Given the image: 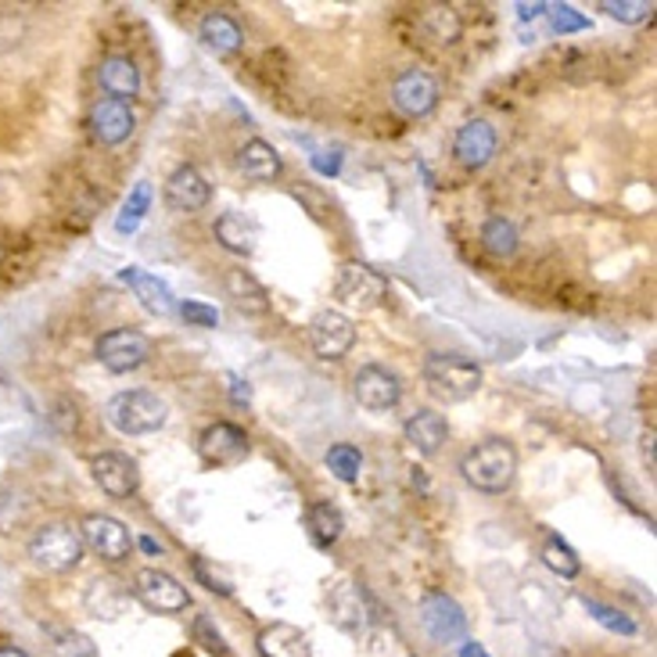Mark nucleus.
I'll list each match as a JSON object with an SVG mask.
<instances>
[{
  "mask_svg": "<svg viewBox=\"0 0 657 657\" xmlns=\"http://www.w3.org/2000/svg\"><path fill=\"white\" fill-rule=\"evenodd\" d=\"M460 474H463V482L478 492H489V496L507 492L518 474V450L503 439H486V442H478L474 450L463 453Z\"/></svg>",
  "mask_w": 657,
  "mask_h": 657,
  "instance_id": "f257e3e1",
  "label": "nucleus"
},
{
  "mask_svg": "<svg viewBox=\"0 0 657 657\" xmlns=\"http://www.w3.org/2000/svg\"><path fill=\"white\" fill-rule=\"evenodd\" d=\"M424 384L442 403H468L482 389V366L457 352H431L424 360Z\"/></svg>",
  "mask_w": 657,
  "mask_h": 657,
  "instance_id": "f03ea898",
  "label": "nucleus"
},
{
  "mask_svg": "<svg viewBox=\"0 0 657 657\" xmlns=\"http://www.w3.org/2000/svg\"><path fill=\"white\" fill-rule=\"evenodd\" d=\"M105 416L111 428L122 431V435H151V431H158L169 421V406H166V399H158L155 392L134 389V392L111 395L105 403Z\"/></svg>",
  "mask_w": 657,
  "mask_h": 657,
  "instance_id": "7ed1b4c3",
  "label": "nucleus"
},
{
  "mask_svg": "<svg viewBox=\"0 0 657 657\" xmlns=\"http://www.w3.org/2000/svg\"><path fill=\"white\" fill-rule=\"evenodd\" d=\"M29 557H33V565L43 571L66 575L84 560V539H79L76 528L61 521L43 524L33 532V539H29Z\"/></svg>",
  "mask_w": 657,
  "mask_h": 657,
  "instance_id": "20e7f679",
  "label": "nucleus"
},
{
  "mask_svg": "<svg viewBox=\"0 0 657 657\" xmlns=\"http://www.w3.org/2000/svg\"><path fill=\"white\" fill-rule=\"evenodd\" d=\"M94 352H98V363L105 366V371L130 374V371H137V366H144L151 360V342L134 327H116V331L101 334Z\"/></svg>",
  "mask_w": 657,
  "mask_h": 657,
  "instance_id": "39448f33",
  "label": "nucleus"
},
{
  "mask_svg": "<svg viewBox=\"0 0 657 657\" xmlns=\"http://www.w3.org/2000/svg\"><path fill=\"white\" fill-rule=\"evenodd\" d=\"M421 625H424V633L442 647H453V644H463V639H468V615H463V607L453 597H445V592H424Z\"/></svg>",
  "mask_w": 657,
  "mask_h": 657,
  "instance_id": "423d86ee",
  "label": "nucleus"
},
{
  "mask_svg": "<svg viewBox=\"0 0 657 657\" xmlns=\"http://www.w3.org/2000/svg\"><path fill=\"white\" fill-rule=\"evenodd\" d=\"M134 597L148 607V611H158V615H180L190 607L187 589L176 582L169 571H158V568H140L137 571Z\"/></svg>",
  "mask_w": 657,
  "mask_h": 657,
  "instance_id": "0eeeda50",
  "label": "nucleus"
},
{
  "mask_svg": "<svg viewBox=\"0 0 657 657\" xmlns=\"http://www.w3.org/2000/svg\"><path fill=\"white\" fill-rule=\"evenodd\" d=\"M79 539H84V547H90L101 560H108V565H119V560H126L134 550L130 528L108 514H87L84 524H79Z\"/></svg>",
  "mask_w": 657,
  "mask_h": 657,
  "instance_id": "6e6552de",
  "label": "nucleus"
},
{
  "mask_svg": "<svg viewBox=\"0 0 657 657\" xmlns=\"http://www.w3.org/2000/svg\"><path fill=\"white\" fill-rule=\"evenodd\" d=\"M352 395H356V403L371 413H384L392 410L399 399H403V381H399L395 371L381 363H366L352 377Z\"/></svg>",
  "mask_w": 657,
  "mask_h": 657,
  "instance_id": "1a4fd4ad",
  "label": "nucleus"
},
{
  "mask_svg": "<svg viewBox=\"0 0 657 657\" xmlns=\"http://www.w3.org/2000/svg\"><path fill=\"white\" fill-rule=\"evenodd\" d=\"M392 105L410 119L428 116V111L439 105V79L431 72H424V69L399 72L395 84H392Z\"/></svg>",
  "mask_w": 657,
  "mask_h": 657,
  "instance_id": "9d476101",
  "label": "nucleus"
},
{
  "mask_svg": "<svg viewBox=\"0 0 657 657\" xmlns=\"http://www.w3.org/2000/svg\"><path fill=\"white\" fill-rule=\"evenodd\" d=\"M310 342L320 360H342L349 356V349L356 345V327L352 320L339 310H324L313 316L310 324Z\"/></svg>",
  "mask_w": 657,
  "mask_h": 657,
  "instance_id": "9b49d317",
  "label": "nucleus"
},
{
  "mask_svg": "<svg viewBox=\"0 0 657 657\" xmlns=\"http://www.w3.org/2000/svg\"><path fill=\"white\" fill-rule=\"evenodd\" d=\"M198 457L208 468H234L248 457V435L231 421H219L202 431L198 439Z\"/></svg>",
  "mask_w": 657,
  "mask_h": 657,
  "instance_id": "f8f14e48",
  "label": "nucleus"
},
{
  "mask_svg": "<svg viewBox=\"0 0 657 657\" xmlns=\"http://www.w3.org/2000/svg\"><path fill=\"white\" fill-rule=\"evenodd\" d=\"M327 611H331V621L349 636L366 633V625H371V618H374L371 607H366L363 589L352 579H339L327 589Z\"/></svg>",
  "mask_w": 657,
  "mask_h": 657,
  "instance_id": "ddd939ff",
  "label": "nucleus"
},
{
  "mask_svg": "<svg viewBox=\"0 0 657 657\" xmlns=\"http://www.w3.org/2000/svg\"><path fill=\"white\" fill-rule=\"evenodd\" d=\"M334 292H339L342 302L356 310H374L381 306V298L389 295V281H384L377 269L363 266V263H349L342 266L339 284H334Z\"/></svg>",
  "mask_w": 657,
  "mask_h": 657,
  "instance_id": "4468645a",
  "label": "nucleus"
},
{
  "mask_svg": "<svg viewBox=\"0 0 657 657\" xmlns=\"http://www.w3.org/2000/svg\"><path fill=\"white\" fill-rule=\"evenodd\" d=\"M90 474L111 500H130L140 489V471L126 453H98L90 460Z\"/></svg>",
  "mask_w": 657,
  "mask_h": 657,
  "instance_id": "2eb2a0df",
  "label": "nucleus"
},
{
  "mask_svg": "<svg viewBox=\"0 0 657 657\" xmlns=\"http://www.w3.org/2000/svg\"><path fill=\"white\" fill-rule=\"evenodd\" d=\"M453 155H457V163L463 169H482L492 163V155H496V130H492V122L486 119H471V122H463L457 137H453Z\"/></svg>",
  "mask_w": 657,
  "mask_h": 657,
  "instance_id": "dca6fc26",
  "label": "nucleus"
},
{
  "mask_svg": "<svg viewBox=\"0 0 657 657\" xmlns=\"http://www.w3.org/2000/svg\"><path fill=\"white\" fill-rule=\"evenodd\" d=\"M208 198H213V187H208V180L195 166L173 169V176L166 180V205L173 213H180V216L198 213V208L208 205Z\"/></svg>",
  "mask_w": 657,
  "mask_h": 657,
  "instance_id": "f3484780",
  "label": "nucleus"
},
{
  "mask_svg": "<svg viewBox=\"0 0 657 657\" xmlns=\"http://www.w3.org/2000/svg\"><path fill=\"white\" fill-rule=\"evenodd\" d=\"M134 126H137L134 108L126 105V101L105 98V101H98V105L90 108V134L98 137L101 144H108V148H116V144L130 140Z\"/></svg>",
  "mask_w": 657,
  "mask_h": 657,
  "instance_id": "a211bd4d",
  "label": "nucleus"
},
{
  "mask_svg": "<svg viewBox=\"0 0 657 657\" xmlns=\"http://www.w3.org/2000/svg\"><path fill=\"white\" fill-rule=\"evenodd\" d=\"M119 281L134 287V295L140 298V306L148 310L151 316H173L176 313L173 292L155 274H144V269H137V266H126V269H119Z\"/></svg>",
  "mask_w": 657,
  "mask_h": 657,
  "instance_id": "6ab92c4d",
  "label": "nucleus"
},
{
  "mask_svg": "<svg viewBox=\"0 0 657 657\" xmlns=\"http://www.w3.org/2000/svg\"><path fill=\"white\" fill-rule=\"evenodd\" d=\"M255 647L263 657H310V636L292 621H274L255 636Z\"/></svg>",
  "mask_w": 657,
  "mask_h": 657,
  "instance_id": "aec40b11",
  "label": "nucleus"
},
{
  "mask_svg": "<svg viewBox=\"0 0 657 657\" xmlns=\"http://www.w3.org/2000/svg\"><path fill=\"white\" fill-rule=\"evenodd\" d=\"M98 79H101V87H105V94L111 101L130 105L140 94V69L134 66V58H126V55L105 58L101 69H98Z\"/></svg>",
  "mask_w": 657,
  "mask_h": 657,
  "instance_id": "412c9836",
  "label": "nucleus"
},
{
  "mask_svg": "<svg viewBox=\"0 0 657 657\" xmlns=\"http://www.w3.org/2000/svg\"><path fill=\"white\" fill-rule=\"evenodd\" d=\"M403 435L421 457H435L442 450L445 435H450V424H445V416L435 410H416L403 424Z\"/></svg>",
  "mask_w": 657,
  "mask_h": 657,
  "instance_id": "4be33fe9",
  "label": "nucleus"
},
{
  "mask_svg": "<svg viewBox=\"0 0 657 657\" xmlns=\"http://www.w3.org/2000/svg\"><path fill=\"white\" fill-rule=\"evenodd\" d=\"M237 169H242L248 180L255 184H266V180H277L281 176V155L274 144H266V140H248L242 151H237Z\"/></svg>",
  "mask_w": 657,
  "mask_h": 657,
  "instance_id": "5701e85b",
  "label": "nucleus"
},
{
  "mask_svg": "<svg viewBox=\"0 0 657 657\" xmlns=\"http://www.w3.org/2000/svg\"><path fill=\"white\" fill-rule=\"evenodd\" d=\"M87 611L94 618H105V621H116L122 611H126V604H130V589H126L119 579H94L87 586Z\"/></svg>",
  "mask_w": 657,
  "mask_h": 657,
  "instance_id": "b1692460",
  "label": "nucleus"
},
{
  "mask_svg": "<svg viewBox=\"0 0 657 657\" xmlns=\"http://www.w3.org/2000/svg\"><path fill=\"white\" fill-rule=\"evenodd\" d=\"M306 532H310V539H313V547H320V550H327V547H334V542L342 539V532H345V518H342V510L334 507V503H313L310 510H306Z\"/></svg>",
  "mask_w": 657,
  "mask_h": 657,
  "instance_id": "393cba45",
  "label": "nucleus"
},
{
  "mask_svg": "<svg viewBox=\"0 0 657 657\" xmlns=\"http://www.w3.org/2000/svg\"><path fill=\"white\" fill-rule=\"evenodd\" d=\"M202 40L213 47L216 55H234V51H242V43H245V33H242V26H237L231 14H205L202 19Z\"/></svg>",
  "mask_w": 657,
  "mask_h": 657,
  "instance_id": "a878e982",
  "label": "nucleus"
},
{
  "mask_svg": "<svg viewBox=\"0 0 657 657\" xmlns=\"http://www.w3.org/2000/svg\"><path fill=\"white\" fill-rule=\"evenodd\" d=\"M216 242L234 255H252L259 234H255V227L242 213H223L216 219Z\"/></svg>",
  "mask_w": 657,
  "mask_h": 657,
  "instance_id": "bb28decb",
  "label": "nucleus"
},
{
  "mask_svg": "<svg viewBox=\"0 0 657 657\" xmlns=\"http://www.w3.org/2000/svg\"><path fill=\"white\" fill-rule=\"evenodd\" d=\"M227 295L234 298V306L242 313H266L269 310L266 287L255 281L248 269H231L227 274Z\"/></svg>",
  "mask_w": 657,
  "mask_h": 657,
  "instance_id": "cd10ccee",
  "label": "nucleus"
},
{
  "mask_svg": "<svg viewBox=\"0 0 657 657\" xmlns=\"http://www.w3.org/2000/svg\"><path fill=\"white\" fill-rule=\"evenodd\" d=\"M482 245L496 259H510L518 252V227L503 216H492L482 227Z\"/></svg>",
  "mask_w": 657,
  "mask_h": 657,
  "instance_id": "c85d7f7f",
  "label": "nucleus"
},
{
  "mask_svg": "<svg viewBox=\"0 0 657 657\" xmlns=\"http://www.w3.org/2000/svg\"><path fill=\"white\" fill-rule=\"evenodd\" d=\"M539 557H542V565H547L553 575H560V579H575V575L582 571L579 553H575L560 536H550L547 542H542V553Z\"/></svg>",
  "mask_w": 657,
  "mask_h": 657,
  "instance_id": "c756f323",
  "label": "nucleus"
},
{
  "mask_svg": "<svg viewBox=\"0 0 657 657\" xmlns=\"http://www.w3.org/2000/svg\"><path fill=\"white\" fill-rule=\"evenodd\" d=\"M327 471L339 478V482L352 486V482H360V471H363V453L356 450V445H349V442H339V445H331L327 450Z\"/></svg>",
  "mask_w": 657,
  "mask_h": 657,
  "instance_id": "7c9ffc66",
  "label": "nucleus"
},
{
  "mask_svg": "<svg viewBox=\"0 0 657 657\" xmlns=\"http://www.w3.org/2000/svg\"><path fill=\"white\" fill-rule=\"evenodd\" d=\"M421 26H424V33L435 40V43H457L460 40V29H463L460 26V14L453 8H428Z\"/></svg>",
  "mask_w": 657,
  "mask_h": 657,
  "instance_id": "2f4dec72",
  "label": "nucleus"
},
{
  "mask_svg": "<svg viewBox=\"0 0 657 657\" xmlns=\"http://www.w3.org/2000/svg\"><path fill=\"white\" fill-rule=\"evenodd\" d=\"M148 208H151V184H137L134 195L122 202V213L116 216V231L134 234L144 223V216H148Z\"/></svg>",
  "mask_w": 657,
  "mask_h": 657,
  "instance_id": "473e14b6",
  "label": "nucleus"
},
{
  "mask_svg": "<svg viewBox=\"0 0 657 657\" xmlns=\"http://www.w3.org/2000/svg\"><path fill=\"white\" fill-rule=\"evenodd\" d=\"M51 657H98V647H94V639L84 633L58 629L55 644H51Z\"/></svg>",
  "mask_w": 657,
  "mask_h": 657,
  "instance_id": "72a5a7b5",
  "label": "nucleus"
},
{
  "mask_svg": "<svg viewBox=\"0 0 657 657\" xmlns=\"http://www.w3.org/2000/svg\"><path fill=\"white\" fill-rule=\"evenodd\" d=\"M600 11L611 14L615 22L639 26V22H647L650 14H654V4H650V0H604Z\"/></svg>",
  "mask_w": 657,
  "mask_h": 657,
  "instance_id": "f704fd0d",
  "label": "nucleus"
},
{
  "mask_svg": "<svg viewBox=\"0 0 657 657\" xmlns=\"http://www.w3.org/2000/svg\"><path fill=\"white\" fill-rule=\"evenodd\" d=\"M582 607L589 611V618L592 621H600L604 629H611V633H621V636H636V621L633 618H625L621 611H615V607H607V604H600V600H582Z\"/></svg>",
  "mask_w": 657,
  "mask_h": 657,
  "instance_id": "c9c22d12",
  "label": "nucleus"
},
{
  "mask_svg": "<svg viewBox=\"0 0 657 657\" xmlns=\"http://www.w3.org/2000/svg\"><path fill=\"white\" fill-rule=\"evenodd\" d=\"M190 568H195L198 582H202L208 592H219V597H231V592H234V579H231V575L223 571V568H213L205 557H195V565H190Z\"/></svg>",
  "mask_w": 657,
  "mask_h": 657,
  "instance_id": "e433bc0d",
  "label": "nucleus"
},
{
  "mask_svg": "<svg viewBox=\"0 0 657 657\" xmlns=\"http://www.w3.org/2000/svg\"><path fill=\"white\" fill-rule=\"evenodd\" d=\"M547 14H550V29H553V33H560V37H565V33H579V29L589 26L586 14H579L571 4H550Z\"/></svg>",
  "mask_w": 657,
  "mask_h": 657,
  "instance_id": "4c0bfd02",
  "label": "nucleus"
},
{
  "mask_svg": "<svg viewBox=\"0 0 657 657\" xmlns=\"http://www.w3.org/2000/svg\"><path fill=\"white\" fill-rule=\"evenodd\" d=\"M180 316L187 320V327H216L219 313L205 302H180Z\"/></svg>",
  "mask_w": 657,
  "mask_h": 657,
  "instance_id": "58836bf2",
  "label": "nucleus"
},
{
  "mask_svg": "<svg viewBox=\"0 0 657 657\" xmlns=\"http://www.w3.org/2000/svg\"><path fill=\"white\" fill-rule=\"evenodd\" d=\"M292 195H295L298 202H306V205L313 208V219H324V216L331 213V202H327L324 195H320L316 187H295Z\"/></svg>",
  "mask_w": 657,
  "mask_h": 657,
  "instance_id": "ea45409f",
  "label": "nucleus"
},
{
  "mask_svg": "<svg viewBox=\"0 0 657 657\" xmlns=\"http://www.w3.org/2000/svg\"><path fill=\"white\" fill-rule=\"evenodd\" d=\"M195 629H198V636L205 639V647H208V650H213V654H219V657L227 654V647H223V636H219V633L213 629V621H208V618H198V625H195Z\"/></svg>",
  "mask_w": 657,
  "mask_h": 657,
  "instance_id": "a19ab883",
  "label": "nucleus"
},
{
  "mask_svg": "<svg viewBox=\"0 0 657 657\" xmlns=\"http://www.w3.org/2000/svg\"><path fill=\"white\" fill-rule=\"evenodd\" d=\"M313 166L324 173V176H334V173H339V166H342V155L339 151H316L313 155Z\"/></svg>",
  "mask_w": 657,
  "mask_h": 657,
  "instance_id": "79ce46f5",
  "label": "nucleus"
},
{
  "mask_svg": "<svg viewBox=\"0 0 657 657\" xmlns=\"http://www.w3.org/2000/svg\"><path fill=\"white\" fill-rule=\"evenodd\" d=\"M231 381V399H234V406H248L252 403V389H248V381H242L237 374H227Z\"/></svg>",
  "mask_w": 657,
  "mask_h": 657,
  "instance_id": "37998d69",
  "label": "nucleus"
},
{
  "mask_svg": "<svg viewBox=\"0 0 657 657\" xmlns=\"http://www.w3.org/2000/svg\"><path fill=\"white\" fill-rule=\"evenodd\" d=\"M550 4H518V19L528 22V19H539V14H547Z\"/></svg>",
  "mask_w": 657,
  "mask_h": 657,
  "instance_id": "c03bdc74",
  "label": "nucleus"
},
{
  "mask_svg": "<svg viewBox=\"0 0 657 657\" xmlns=\"http://www.w3.org/2000/svg\"><path fill=\"white\" fill-rule=\"evenodd\" d=\"M460 657H489V650L478 644V639H463V644H460Z\"/></svg>",
  "mask_w": 657,
  "mask_h": 657,
  "instance_id": "a18cd8bd",
  "label": "nucleus"
},
{
  "mask_svg": "<svg viewBox=\"0 0 657 657\" xmlns=\"http://www.w3.org/2000/svg\"><path fill=\"white\" fill-rule=\"evenodd\" d=\"M644 453H647V468L654 471V431H647V435H644Z\"/></svg>",
  "mask_w": 657,
  "mask_h": 657,
  "instance_id": "49530a36",
  "label": "nucleus"
},
{
  "mask_svg": "<svg viewBox=\"0 0 657 657\" xmlns=\"http://www.w3.org/2000/svg\"><path fill=\"white\" fill-rule=\"evenodd\" d=\"M0 657H29L22 647H0Z\"/></svg>",
  "mask_w": 657,
  "mask_h": 657,
  "instance_id": "de8ad7c7",
  "label": "nucleus"
},
{
  "mask_svg": "<svg viewBox=\"0 0 657 657\" xmlns=\"http://www.w3.org/2000/svg\"><path fill=\"white\" fill-rule=\"evenodd\" d=\"M140 547L148 550V553H158V542L155 539H140Z\"/></svg>",
  "mask_w": 657,
  "mask_h": 657,
  "instance_id": "09e8293b",
  "label": "nucleus"
}]
</instances>
